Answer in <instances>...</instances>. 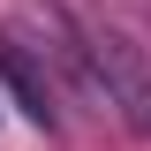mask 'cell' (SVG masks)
<instances>
[{"label":"cell","instance_id":"cell-1","mask_svg":"<svg viewBox=\"0 0 151 151\" xmlns=\"http://www.w3.org/2000/svg\"><path fill=\"white\" fill-rule=\"evenodd\" d=\"M76 38H83V60H91L98 91H106V106H113V113H121V121L151 144V60L136 53L113 23H83Z\"/></svg>","mask_w":151,"mask_h":151},{"label":"cell","instance_id":"cell-2","mask_svg":"<svg viewBox=\"0 0 151 151\" xmlns=\"http://www.w3.org/2000/svg\"><path fill=\"white\" fill-rule=\"evenodd\" d=\"M0 76H8V91H15V106L30 113L38 129H53V91H45V76H38V60L23 53V45H8V38H0Z\"/></svg>","mask_w":151,"mask_h":151}]
</instances>
